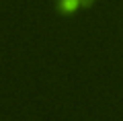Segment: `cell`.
<instances>
[{
  "label": "cell",
  "mask_w": 123,
  "mask_h": 121,
  "mask_svg": "<svg viewBox=\"0 0 123 121\" xmlns=\"http://www.w3.org/2000/svg\"><path fill=\"white\" fill-rule=\"evenodd\" d=\"M78 2H80V6H86V8L94 4V0H78Z\"/></svg>",
  "instance_id": "cell-2"
},
{
  "label": "cell",
  "mask_w": 123,
  "mask_h": 121,
  "mask_svg": "<svg viewBox=\"0 0 123 121\" xmlns=\"http://www.w3.org/2000/svg\"><path fill=\"white\" fill-rule=\"evenodd\" d=\"M57 13L64 14V17H70V14H76L80 8V2L78 0H57Z\"/></svg>",
  "instance_id": "cell-1"
}]
</instances>
